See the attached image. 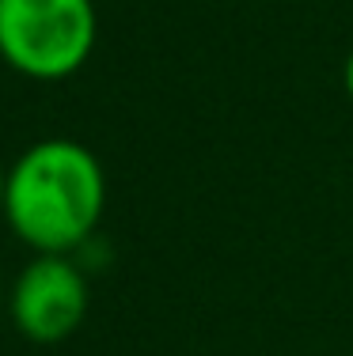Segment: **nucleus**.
<instances>
[{
    "mask_svg": "<svg viewBox=\"0 0 353 356\" xmlns=\"http://www.w3.org/2000/svg\"><path fill=\"white\" fill-rule=\"evenodd\" d=\"M4 193H8V171L0 167V216H4Z\"/></svg>",
    "mask_w": 353,
    "mask_h": 356,
    "instance_id": "39448f33",
    "label": "nucleus"
},
{
    "mask_svg": "<svg viewBox=\"0 0 353 356\" xmlns=\"http://www.w3.org/2000/svg\"><path fill=\"white\" fill-rule=\"evenodd\" d=\"M103 205V163L80 140H38L8 171L4 220L38 254L80 250L99 227Z\"/></svg>",
    "mask_w": 353,
    "mask_h": 356,
    "instance_id": "f257e3e1",
    "label": "nucleus"
},
{
    "mask_svg": "<svg viewBox=\"0 0 353 356\" xmlns=\"http://www.w3.org/2000/svg\"><path fill=\"white\" fill-rule=\"evenodd\" d=\"M99 38L91 0H0V57L31 80H65Z\"/></svg>",
    "mask_w": 353,
    "mask_h": 356,
    "instance_id": "f03ea898",
    "label": "nucleus"
},
{
    "mask_svg": "<svg viewBox=\"0 0 353 356\" xmlns=\"http://www.w3.org/2000/svg\"><path fill=\"white\" fill-rule=\"evenodd\" d=\"M342 88H346V95L353 99V49H350L346 65H342Z\"/></svg>",
    "mask_w": 353,
    "mask_h": 356,
    "instance_id": "20e7f679",
    "label": "nucleus"
},
{
    "mask_svg": "<svg viewBox=\"0 0 353 356\" xmlns=\"http://www.w3.org/2000/svg\"><path fill=\"white\" fill-rule=\"evenodd\" d=\"M8 315L31 341H65L88 315V277L69 254H38L8 292Z\"/></svg>",
    "mask_w": 353,
    "mask_h": 356,
    "instance_id": "7ed1b4c3",
    "label": "nucleus"
},
{
    "mask_svg": "<svg viewBox=\"0 0 353 356\" xmlns=\"http://www.w3.org/2000/svg\"><path fill=\"white\" fill-rule=\"evenodd\" d=\"M8 307V296H4V281H0V311Z\"/></svg>",
    "mask_w": 353,
    "mask_h": 356,
    "instance_id": "423d86ee",
    "label": "nucleus"
}]
</instances>
